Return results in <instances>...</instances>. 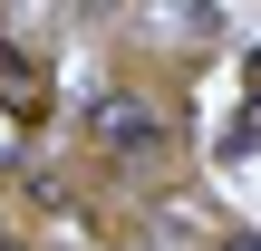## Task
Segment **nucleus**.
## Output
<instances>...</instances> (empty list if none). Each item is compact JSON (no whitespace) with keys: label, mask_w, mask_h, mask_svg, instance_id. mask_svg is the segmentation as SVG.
Masks as SVG:
<instances>
[{"label":"nucleus","mask_w":261,"mask_h":251,"mask_svg":"<svg viewBox=\"0 0 261 251\" xmlns=\"http://www.w3.org/2000/svg\"><path fill=\"white\" fill-rule=\"evenodd\" d=\"M223 251H261V232H232V242H223Z\"/></svg>","instance_id":"f257e3e1"}]
</instances>
